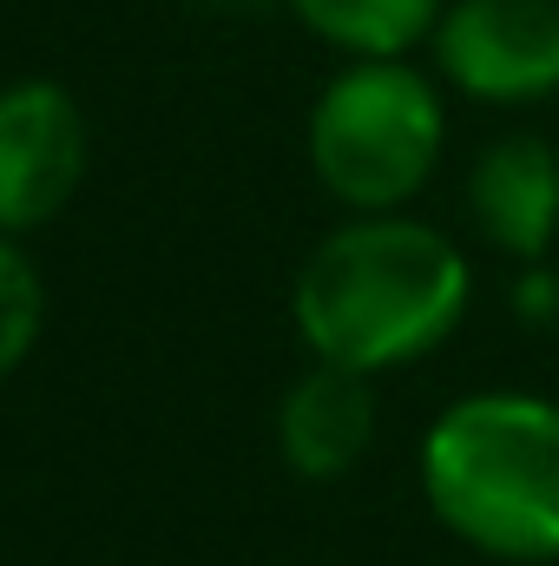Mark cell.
Masks as SVG:
<instances>
[{
	"label": "cell",
	"mask_w": 559,
	"mask_h": 566,
	"mask_svg": "<svg viewBox=\"0 0 559 566\" xmlns=\"http://www.w3.org/2000/svg\"><path fill=\"white\" fill-rule=\"evenodd\" d=\"M467 296L474 271L454 238L402 211H356L303 258L289 310L316 363L382 376L441 349L461 329Z\"/></svg>",
	"instance_id": "6da1fadb"
},
{
	"label": "cell",
	"mask_w": 559,
	"mask_h": 566,
	"mask_svg": "<svg viewBox=\"0 0 559 566\" xmlns=\"http://www.w3.org/2000/svg\"><path fill=\"white\" fill-rule=\"evenodd\" d=\"M428 514L474 554L507 566L559 560V402L481 389L421 434Z\"/></svg>",
	"instance_id": "7a4b0ae2"
},
{
	"label": "cell",
	"mask_w": 559,
	"mask_h": 566,
	"mask_svg": "<svg viewBox=\"0 0 559 566\" xmlns=\"http://www.w3.org/2000/svg\"><path fill=\"white\" fill-rule=\"evenodd\" d=\"M447 113L409 60H356L309 113V165L349 211H402L441 165Z\"/></svg>",
	"instance_id": "3957f363"
},
{
	"label": "cell",
	"mask_w": 559,
	"mask_h": 566,
	"mask_svg": "<svg viewBox=\"0 0 559 566\" xmlns=\"http://www.w3.org/2000/svg\"><path fill=\"white\" fill-rule=\"evenodd\" d=\"M434 66L481 106L559 93V0H454L434 20Z\"/></svg>",
	"instance_id": "277c9868"
},
{
	"label": "cell",
	"mask_w": 559,
	"mask_h": 566,
	"mask_svg": "<svg viewBox=\"0 0 559 566\" xmlns=\"http://www.w3.org/2000/svg\"><path fill=\"white\" fill-rule=\"evenodd\" d=\"M86 178V119L66 86L20 80L0 93V231H33Z\"/></svg>",
	"instance_id": "5b68a950"
},
{
	"label": "cell",
	"mask_w": 559,
	"mask_h": 566,
	"mask_svg": "<svg viewBox=\"0 0 559 566\" xmlns=\"http://www.w3.org/2000/svg\"><path fill=\"white\" fill-rule=\"evenodd\" d=\"M467 218L500 258L540 264L559 238V151L534 133L494 139L467 178Z\"/></svg>",
	"instance_id": "8992f818"
},
{
	"label": "cell",
	"mask_w": 559,
	"mask_h": 566,
	"mask_svg": "<svg viewBox=\"0 0 559 566\" xmlns=\"http://www.w3.org/2000/svg\"><path fill=\"white\" fill-rule=\"evenodd\" d=\"M376 376L342 369V363H316L289 382L277 409V448L303 481H342L362 468L369 441H376Z\"/></svg>",
	"instance_id": "52a82bcc"
},
{
	"label": "cell",
	"mask_w": 559,
	"mask_h": 566,
	"mask_svg": "<svg viewBox=\"0 0 559 566\" xmlns=\"http://www.w3.org/2000/svg\"><path fill=\"white\" fill-rule=\"evenodd\" d=\"M289 7L309 33H323L356 60H402L441 20V0H289Z\"/></svg>",
	"instance_id": "ba28073f"
},
{
	"label": "cell",
	"mask_w": 559,
	"mask_h": 566,
	"mask_svg": "<svg viewBox=\"0 0 559 566\" xmlns=\"http://www.w3.org/2000/svg\"><path fill=\"white\" fill-rule=\"evenodd\" d=\"M40 316H46L40 271L0 238V376H13L27 363V349L40 343Z\"/></svg>",
	"instance_id": "9c48e42d"
},
{
	"label": "cell",
	"mask_w": 559,
	"mask_h": 566,
	"mask_svg": "<svg viewBox=\"0 0 559 566\" xmlns=\"http://www.w3.org/2000/svg\"><path fill=\"white\" fill-rule=\"evenodd\" d=\"M553 296H559V283L547 277L540 264H534V271L520 277V290H514V303H520V316H527V323H534V316H553Z\"/></svg>",
	"instance_id": "30bf717a"
},
{
	"label": "cell",
	"mask_w": 559,
	"mask_h": 566,
	"mask_svg": "<svg viewBox=\"0 0 559 566\" xmlns=\"http://www.w3.org/2000/svg\"><path fill=\"white\" fill-rule=\"evenodd\" d=\"M224 7H257V0H224Z\"/></svg>",
	"instance_id": "8fae6325"
}]
</instances>
